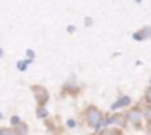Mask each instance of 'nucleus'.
<instances>
[{"instance_id": "1a4fd4ad", "label": "nucleus", "mask_w": 151, "mask_h": 135, "mask_svg": "<svg viewBox=\"0 0 151 135\" xmlns=\"http://www.w3.org/2000/svg\"><path fill=\"white\" fill-rule=\"evenodd\" d=\"M37 116H39V118H46V116H47V111L44 109V105H39V109H37Z\"/></svg>"}, {"instance_id": "ddd939ff", "label": "nucleus", "mask_w": 151, "mask_h": 135, "mask_svg": "<svg viewBox=\"0 0 151 135\" xmlns=\"http://www.w3.org/2000/svg\"><path fill=\"white\" fill-rule=\"evenodd\" d=\"M146 100H148V103L151 105V86L146 90Z\"/></svg>"}, {"instance_id": "4468645a", "label": "nucleus", "mask_w": 151, "mask_h": 135, "mask_svg": "<svg viewBox=\"0 0 151 135\" xmlns=\"http://www.w3.org/2000/svg\"><path fill=\"white\" fill-rule=\"evenodd\" d=\"M2 55H4V51H2V49H0V58H2Z\"/></svg>"}, {"instance_id": "9d476101", "label": "nucleus", "mask_w": 151, "mask_h": 135, "mask_svg": "<svg viewBox=\"0 0 151 135\" xmlns=\"http://www.w3.org/2000/svg\"><path fill=\"white\" fill-rule=\"evenodd\" d=\"M0 135H14V132L9 128H0Z\"/></svg>"}, {"instance_id": "2eb2a0df", "label": "nucleus", "mask_w": 151, "mask_h": 135, "mask_svg": "<svg viewBox=\"0 0 151 135\" xmlns=\"http://www.w3.org/2000/svg\"><path fill=\"white\" fill-rule=\"evenodd\" d=\"M150 84H151V81H150Z\"/></svg>"}, {"instance_id": "39448f33", "label": "nucleus", "mask_w": 151, "mask_h": 135, "mask_svg": "<svg viewBox=\"0 0 151 135\" xmlns=\"http://www.w3.org/2000/svg\"><path fill=\"white\" fill-rule=\"evenodd\" d=\"M14 135H28V126L25 123H19L14 130Z\"/></svg>"}, {"instance_id": "6e6552de", "label": "nucleus", "mask_w": 151, "mask_h": 135, "mask_svg": "<svg viewBox=\"0 0 151 135\" xmlns=\"http://www.w3.org/2000/svg\"><path fill=\"white\" fill-rule=\"evenodd\" d=\"M99 135H121V130H118V128H106Z\"/></svg>"}, {"instance_id": "f257e3e1", "label": "nucleus", "mask_w": 151, "mask_h": 135, "mask_svg": "<svg viewBox=\"0 0 151 135\" xmlns=\"http://www.w3.org/2000/svg\"><path fill=\"white\" fill-rule=\"evenodd\" d=\"M84 119H86V123H88L91 128H99V126L102 125V112H100L97 107L90 105V107L84 111Z\"/></svg>"}, {"instance_id": "f8f14e48", "label": "nucleus", "mask_w": 151, "mask_h": 135, "mask_svg": "<svg viewBox=\"0 0 151 135\" xmlns=\"http://www.w3.org/2000/svg\"><path fill=\"white\" fill-rule=\"evenodd\" d=\"M11 123H12L14 126H18V125L21 123V121H19V118H18V116H12V118H11Z\"/></svg>"}, {"instance_id": "7ed1b4c3", "label": "nucleus", "mask_w": 151, "mask_h": 135, "mask_svg": "<svg viewBox=\"0 0 151 135\" xmlns=\"http://www.w3.org/2000/svg\"><path fill=\"white\" fill-rule=\"evenodd\" d=\"M127 119H128L130 123H134L135 126H141V121H142V112H141L139 109H132V111H128V112H127Z\"/></svg>"}, {"instance_id": "9b49d317", "label": "nucleus", "mask_w": 151, "mask_h": 135, "mask_svg": "<svg viewBox=\"0 0 151 135\" xmlns=\"http://www.w3.org/2000/svg\"><path fill=\"white\" fill-rule=\"evenodd\" d=\"M28 63H30V60H27V62H19V63H18V68H19V70H25Z\"/></svg>"}, {"instance_id": "423d86ee", "label": "nucleus", "mask_w": 151, "mask_h": 135, "mask_svg": "<svg viewBox=\"0 0 151 135\" xmlns=\"http://www.w3.org/2000/svg\"><path fill=\"white\" fill-rule=\"evenodd\" d=\"M128 103H130V98H128V97H123V98H119V100L116 102L114 105H111V107H113V109H118V107H125V105H128Z\"/></svg>"}, {"instance_id": "f03ea898", "label": "nucleus", "mask_w": 151, "mask_h": 135, "mask_svg": "<svg viewBox=\"0 0 151 135\" xmlns=\"http://www.w3.org/2000/svg\"><path fill=\"white\" fill-rule=\"evenodd\" d=\"M32 90H34V95H35V98H37L39 105H44V103L47 102V98H49L46 88H42V86H34Z\"/></svg>"}, {"instance_id": "0eeeda50", "label": "nucleus", "mask_w": 151, "mask_h": 135, "mask_svg": "<svg viewBox=\"0 0 151 135\" xmlns=\"http://www.w3.org/2000/svg\"><path fill=\"white\" fill-rule=\"evenodd\" d=\"M109 123H111V125H125V118L119 116V114H116V116H113V118L109 119Z\"/></svg>"}, {"instance_id": "20e7f679", "label": "nucleus", "mask_w": 151, "mask_h": 135, "mask_svg": "<svg viewBox=\"0 0 151 135\" xmlns=\"http://www.w3.org/2000/svg\"><path fill=\"white\" fill-rule=\"evenodd\" d=\"M148 37H151V27H144L141 32H135L134 34V39L135 40H142V39H148Z\"/></svg>"}]
</instances>
